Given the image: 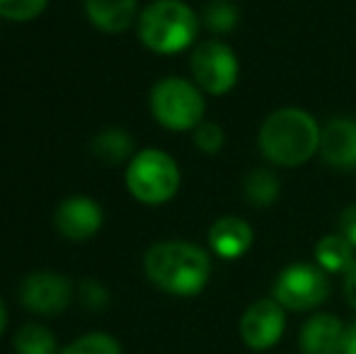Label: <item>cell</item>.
Masks as SVG:
<instances>
[{"mask_svg": "<svg viewBox=\"0 0 356 354\" xmlns=\"http://www.w3.org/2000/svg\"><path fill=\"white\" fill-rule=\"evenodd\" d=\"M145 277L172 296H197L211 279V257L204 248L187 241H163L143 257Z\"/></svg>", "mask_w": 356, "mask_h": 354, "instance_id": "1", "label": "cell"}, {"mask_svg": "<svg viewBox=\"0 0 356 354\" xmlns=\"http://www.w3.org/2000/svg\"><path fill=\"white\" fill-rule=\"evenodd\" d=\"M320 134L313 114L300 107H284L272 112L259 129V148L264 158L282 168L303 166L320 151Z\"/></svg>", "mask_w": 356, "mask_h": 354, "instance_id": "2", "label": "cell"}, {"mask_svg": "<svg viewBox=\"0 0 356 354\" xmlns=\"http://www.w3.org/2000/svg\"><path fill=\"white\" fill-rule=\"evenodd\" d=\"M199 17L182 0H153L138 17V37L148 51L170 56L194 44Z\"/></svg>", "mask_w": 356, "mask_h": 354, "instance_id": "3", "label": "cell"}, {"mask_svg": "<svg viewBox=\"0 0 356 354\" xmlns=\"http://www.w3.org/2000/svg\"><path fill=\"white\" fill-rule=\"evenodd\" d=\"M124 182L136 202L158 207L177 194L179 166L170 153L160 148H143L129 161Z\"/></svg>", "mask_w": 356, "mask_h": 354, "instance_id": "4", "label": "cell"}, {"mask_svg": "<svg viewBox=\"0 0 356 354\" xmlns=\"http://www.w3.org/2000/svg\"><path fill=\"white\" fill-rule=\"evenodd\" d=\"M202 88L184 78H165L150 90V112L170 131H194L204 119Z\"/></svg>", "mask_w": 356, "mask_h": 354, "instance_id": "5", "label": "cell"}, {"mask_svg": "<svg viewBox=\"0 0 356 354\" xmlns=\"http://www.w3.org/2000/svg\"><path fill=\"white\" fill-rule=\"evenodd\" d=\"M274 301L289 311H313L330 296L327 272L308 262H293L279 272L274 282Z\"/></svg>", "mask_w": 356, "mask_h": 354, "instance_id": "6", "label": "cell"}, {"mask_svg": "<svg viewBox=\"0 0 356 354\" xmlns=\"http://www.w3.org/2000/svg\"><path fill=\"white\" fill-rule=\"evenodd\" d=\"M194 83L209 95H225L235 88L240 73V63L235 51L225 42L207 39L192 51L189 58Z\"/></svg>", "mask_w": 356, "mask_h": 354, "instance_id": "7", "label": "cell"}, {"mask_svg": "<svg viewBox=\"0 0 356 354\" xmlns=\"http://www.w3.org/2000/svg\"><path fill=\"white\" fill-rule=\"evenodd\" d=\"M71 298V282L56 272H32L19 284V301L37 316H58L68 308Z\"/></svg>", "mask_w": 356, "mask_h": 354, "instance_id": "8", "label": "cell"}, {"mask_svg": "<svg viewBox=\"0 0 356 354\" xmlns=\"http://www.w3.org/2000/svg\"><path fill=\"white\" fill-rule=\"evenodd\" d=\"M284 308L274 298H259V301L250 303L248 311L240 318V337H243L245 347L254 352L272 350L284 337Z\"/></svg>", "mask_w": 356, "mask_h": 354, "instance_id": "9", "label": "cell"}, {"mask_svg": "<svg viewBox=\"0 0 356 354\" xmlns=\"http://www.w3.org/2000/svg\"><path fill=\"white\" fill-rule=\"evenodd\" d=\"M104 223V214L95 199L90 197H68L58 204L54 214V226L68 241H88L97 236Z\"/></svg>", "mask_w": 356, "mask_h": 354, "instance_id": "10", "label": "cell"}, {"mask_svg": "<svg viewBox=\"0 0 356 354\" xmlns=\"http://www.w3.org/2000/svg\"><path fill=\"white\" fill-rule=\"evenodd\" d=\"M344 332L337 316L332 313H318L303 328H300V352L303 354H342Z\"/></svg>", "mask_w": 356, "mask_h": 354, "instance_id": "11", "label": "cell"}, {"mask_svg": "<svg viewBox=\"0 0 356 354\" xmlns=\"http://www.w3.org/2000/svg\"><path fill=\"white\" fill-rule=\"evenodd\" d=\"M254 233L245 218L223 216L211 223L209 228V246L223 260H238L252 248Z\"/></svg>", "mask_w": 356, "mask_h": 354, "instance_id": "12", "label": "cell"}, {"mask_svg": "<svg viewBox=\"0 0 356 354\" xmlns=\"http://www.w3.org/2000/svg\"><path fill=\"white\" fill-rule=\"evenodd\" d=\"M320 153L334 168H356V122L332 119L320 134Z\"/></svg>", "mask_w": 356, "mask_h": 354, "instance_id": "13", "label": "cell"}, {"mask_svg": "<svg viewBox=\"0 0 356 354\" xmlns=\"http://www.w3.org/2000/svg\"><path fill=\"white\" fill-rule=\"evenodd\" d=\"M136 0H85V15L97 29L122 34L136 19Z\"/></svg>", "mask_w": 356, "mask_h": 354, "instance_id": "14", "label": "cell"}, {"mask_svg": "<svg viewBox=\"0 0 356 354\" xmlns=\"http://www.w3.org/2000/svg\"><path fill=\"white\" fill-rule=\"evenodd\" d=\"M315 260L318 267L325 272H347L354 265V246L342 236V233H332L325 236L315 246Z\"/></svg>", "mask_w": 356, "mask_h": 354, "instance_id": "15", "label": "cell"}, {"mask_svg": "<svg viewBox=\"0 0 356 354\" xmlns=\"http://www.w3.org/2000/svg\"><path fill=\"white\" fill-rule=\"evenodd\" d=\"M92 153L104 163H117L122 161H131V153H134V138L129 136V131L124 129H104L99 131L97 136L92 138Z\"/></svg>", "mask_w": 356, "mask_h": 354, "instance_id": "16", "label": "cell"}, {"mask_svg": "<svg viewBox=\"0 0 356 354\" xmlns=\"http://www.w3.org/2000/svg\"><path fill=\"white\" fill-rule=\"evenodd\" d=\"M15 352L17 354H58L56 335L47 325L27 323L15 332Z\"/></svg>", "mask_w": 356, "mask_h": 354, "instance_id": "17", "label": "cell"}, {"mask_svg": "<svg viewBox=\"0 0 356 354\" xmlns=\"http://www.w3.org/2000/svg\"><path fill=\"white\" fill-rule=\"evenodd\" d=\"M279 179L272 170H250V175L245 177V197L252 207H269L274 199L279 197Z\"/></svg>", "mask_w": 356, "mask_h": 354, "instance_id": "18", "label": "cell"}, {"mask_svg": "<svg viewBox=\"0 0 356 354\" xmlns=\"http://www.w3.org/2000/svg\"><path fill=\"white\" fill-rule=\"evenodd\" d=\"M61 354H122V345L107 332H88L63 347Z\"/></svg>", "mask_w": 356, "mask_h": 354, "instance_id": "19", "label": "cell"}, {"mask_svg": "<svg viewBox=\"0 0 356 354\" xmlns=\"http://www.w3.org/2000/svg\"><path fill=\"white\" fill-rule=\"evenodd\" d=\"M49 0H0V17L13 22H29L47 10Z\"/></svg>", "mask_w": 356, "mask_h": 354, "instance_id": "20", "label": "cell"}, {"mask_svg": "<svg viewBox=\"0 0 356 354\" xmlns=\"http://www.w3.org/2000/svg\"><path fill=\"white\" fill-rule=\"evenodd\" d=\"M204 22L211 32H230L238 22V10L225 0H216L204 10Z\"/></svg>", "mask_w": 356, "mask_h": 354, "instance_id": "21", "label": "cell"}, {"mask_svg": "<svg viewBox=\"0 0 356 354\" xmlns=\"http://www.w3.org/2000/svg\"><path fill=\"white\" fill-rule=\"evenodd\" d=\"M223 129L218 127V124L213 122H202L197 129H194V143H197V148L202 153H207V156H213V153H218L220 148H223Z\"/></svg>", "mask_w": 356, "mask_h": 354, "instance_id": "22", "label": "cell"}, {"mask_svg": "<svg viewBox=\"0 0 356 354\" xmlns=\"http://www.w3.org/2000/svg\"><path fill=\"white\" fill-rule=\"evenodd\" d=\"M80 301H83L88 308H92V311H102V308L109 303V293L99 282L85 279V282L80 284Z\"/></svg>", "mask_w": 356, "mask_h": 354, "instance_id": "23", "label": "cell"}, {"mask_svg": "<svg viewBox=\"0 0 356 354\" xmlns=\"http://www.w3.org/2000/svg\"><path fill=\"white\" fill-rule=\"evenodd\" d=\"M339 233L352 243L356 250V204H352V207H347L342 211V216H339Z\"/></svg>", "mask_w": 356, "mask_h": 354, "instance_id": "24", "label": "cell"}, {"mask_svg": "<svg viewBox=\"0 0 356 354\" xmlns=\"http://www.w3.org/2000/svg\"><path fill=\"white\" fill-rule=\"evenodd\" d=\"M344 296H347V303L356 311V262L344 272Z\"/></svg>", "mask_w": 356, "mask_h": 354, "instance_id": "25", "label": "cell"}, {"mask_svg": "<svg viewBox=\"0 0 356 354\" xmlns=\"http://www.w3.org/2000/svg\"><path fill=\"white\" fill-rule=\"evenodd\" d=\"M342 354H356V323H352V325L347 328V332H344Z\"/></svg>", "mask_w": 356, "mask_h": 354, "instance_id": "26", "label": "cell"}, {"mask_svg": "<svg viewBox=\"0 0 356 354\" xmlns=\"http://www.w3.org/2000/svg\"><path fill=\"white\" fill-rule=\"evenodd\" d=\"M5 328H8V311H5V303H3V298H0V337H3Z\"/></svg>", "mask_w": 356, "mask_h": 354, "instance_id": "27", "label": "cell"}]
</instances>
